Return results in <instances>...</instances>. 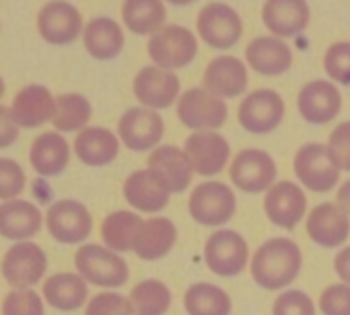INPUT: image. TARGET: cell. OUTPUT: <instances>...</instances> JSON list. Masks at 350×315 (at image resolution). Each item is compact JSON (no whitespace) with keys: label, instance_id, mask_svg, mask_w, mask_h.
I'll use <instances>...</instances> for the list:
<instances>
[{"label":"cell","instance_id":"1","mask_svg":"<svg viewBox=\"0 0 350 315\" xmlns=\"http://www.w3.org/2000/svg\"><path fill=\"white\" fill-rule=\"evenodd\" d=\"M301 250L293 240L273 238L263 243L252 260V274L265 290H280L297 277Z\"/></svg>","mask_w":350,"mask_h":315},{"label":"cell","instance_id":"2","mask_svg":"<svg viewBox=\"0 0 350 315\" xmlns=\"http://www.w3.org/2000/svg\"><path fill=\"white\" fill-rule=\"evenodd\" d=\"M197 48L193 33L176 24L161 27L147 43L149 57L164 71L180 68L190 64L197 55Z\"/></svg>","mask_w":350,"mask_h":315},{"label":"cell","instance_id":"3","mask_svg":"<svg viewBox=\"0 0 350 315\" xmlns=\"http://www.w3.org/2000/svg\"><path fill=\"white\" fill-rule=\"evenodd\" d=\"M75 267L84 279L96 286L118 288L129 279V267L122 257L115 255L105 247H81L75 253Z\"/></svg>","mask_w":350,"mask_h":315},{"label":"cell","instance_id":"4","mask_svg":"<svg viewBox=\"0 0 350 315\" xmlns=\"http://www.w3.org/2000/svg\"><path fill=\"white\" fill-rule=\"evenodd\" d=\"M191 218L205 226H217L234 214L236 195L221 181H204L193 188L188 201Z\"/></svg>","mask_w":350,"mask_h":315},{"label":"cell","instance_id":"5","mask_svg":"<svg viewBox=\"0 0 350 315\" xmlns=\"http://www.w3.org/2000/svg\"><path fill=\"white\" fill-rule=\"evenodd\" d=\"M176 113L181 123L188 129L208 132L224 125L228 118V106L207 89L195 88L181 96Z\"/></svg>","mask_w":350,"mask_h":315},{"label":"cell","instance_id":"6","mask_svg":"<svg viewBox=\"0 0 350 315\" xmlns=\"http://www.w3.org/2000/svg\"><path fill=\"white\" fill-rule=\"evenodd\" d=\"M294 171L310 190L320 194L332 190L340 178V168L334 163L328 146L323 144L301 147L294 158Z\"/></svg>","mask_w":350,"mask_h":315},{"label":"cell","instance_id":"7","mask_svg":"<svg viewBox=\"0 0 350 315\" xmlns=\"http://www.w3.org/2000/svg\"><path fill=\"white\" fill-rule=\"evenodd\" d=\"M205 260L212 273L219 276H236L248 262V245L239 233L219 229L205 243Z\"/></svg>","mask_w":350,"mask_h":315},{"label":"cell","instance_id":"8","mask_svg":"<svg viewBox=\"0 0 350 315\" xmlns=\"http://www.w3.org/2000/svg\"><path fill=\"white\" fill-rule=\"evenodd\" d=\"M198 33L202 40L214 48H231L238 43L243 24L232 7L221 2H211L198 12Z\"/></svg>","mask_w":350,"mask_h":315},{"label":"cell","instance_id":"9","mask_svg":"<svg viewBox=\"0 0 350 315\" xmlns=\"http://www.w3.org/2000/svg\"><path fill=\"white\" fill-rule=\"evenodd\" d=\"M46 270V255L31 242L10 247L2 260V273L7 283L19 290H27L43 277Z\"/></svg>","mask_w":350,"mask_h":315},{"label":"cell","instance_id":"10","mask_svg":"<svg viewBox=\"0 0 350 315\" xmlns=\"http://www.w3.org/2000/svg\"><path fill=\"white\" fill-rule=\"evenodd\" d=\"M277 166L272 156L260 149L239 151L229 168V178L243 192L256 194L272 185Z\"/></svg>","mask_w":350,"mask_h":315},{"label":"cell","instance_id":"11","mask_svg":"<svg viewBox=\"0 0 350 315\" xmlns=\"http://www.w3.org/2000/svg\"><path fill=\"white\" fill-rule=\"evenodd\" d=\"M284 116V99L272 89H258L246 96L238 110L239 123L248 132H272Z\"/></svg>","mask_w":350,"mask_h":315},{"label":"cell","instance_id":"12","mask_svg":"<svg viewBox=\"0 0 350 315\" xmlns=\"http://www.w3.org/2000/svg\"><path fill=\"white\" fill-rule=\"evenodd\" d=\"M46 225L50 235L60 243H81L92 229V218L77 201H58L48 209Z\"/></svg>","mask_w":350,"mask_h":315},{"label":"cell","instance_id":"13","mask_svg":"<svg viewBox=\"0 0 350 315\" xmlns=\"http://www.w3.org/2000/svg\"><path fill=\"white\" fill-rule=\"evenodd\" d=\"M118 134L129 149L142 153L159 142L164 134V123L154 110L130 108L120 118Z\"/></svg>","mask_w":350,"mask_h":315},{"label":"cell","instance_id":"14","mask_svg":"<svg viewBox=\"0 0 350 315\" xmlns=\"http://www.w3.org/2000/svg\"><path fill=\"white\" fill-rule=\"evenodd\" d=\"M38 31L51 45H67L79 38L82 17L68 2H50L38 12Z\"/></svg>","mask_w":350,"mask_h":315},{"label":"cell","instance_id":"15","mask_svg":"<svg viewBox=\"0 0 350 315\" xmlns=\"http://www.w3.org/2000/svg\"><path fill=\"white\" fill-rule=\"evenodd\" d=\"M180 92L178 75L161 67H144L133 79V94L149 108H167Z\"/></svg>","mask_w":350,"mask_h":315},{"label":"cell","instance_id":"16","mask_svg":"<svg viewBox=\"0 0 350 315\" xmlns=\"http://www.w3.org/2000/svg\"><path fill=\"white\" fill-rule=\"evenodd\" d=\"M297 108L306 122L323 125L340 113V91L332 82L321 79L308 82L297 96Z\"/></svg>","mask_w":350,"mask_h":315},{"label":"cell","instance_id":"17","mask_svg":"<svg viewBox=\"0 0 350 315\" xmlns=\"http://www.w3.org/2000/svg\"><path fill=\"white\" fill-rule=\"evenodd\" d=\"M306 229L310 238L321 247H340L349 238V214L334 202H323L310 212Z\"/></svg>","mask_w":350,"mask_h":315},{"label":"cell","instance_id":"18","mask_svg":"<svg viewBox=\"0 0 350 315\" xmlns=\"http://www.w3.org/2000/svg\"><path fill=\"white\" fill-rule=\"evenodd\" d=\"M185 153L188 154L197 173L202 177H212L228 164L231 149L228 140L219 134L197 132L185 140Z\"/></svg>","mask_w":350,"mask_h":315},{"label":"cell","instance_id":"19","mask_svg":"<svg viewBox=\"0 0 350 315\" xmlns=\"http://www.w3.org/2000/svg\"><path fill=\"white\" fill-rule=\"evenodd\" d=\"M306 195L293 181H279L265 195V211L273 225L293 229L306 212Z\"/></svg>","mask_w":350,"mask_h":315},{"label":"cell","instance_id":"20","mask_svg":"<svg viewBox=\"0 0 350 315\" xmlns=\"http://www.w3.org/2000/svg\"><path fill=\"white\" fill-rule=\"evenodd\" d=\"M57 110V99L44 86H27L21 89L12 99L10 118L14 123L26 129L43 125L48 120H53Z\"/></svg>","mask_w":350,"mask_h":315},{"label":"cell","instance_id":"21","mask_svg":"<svg viewBox=\"0 0 350 315\" xmlns=\"http://www.w3.org/2000/svg\"><path fill=\"white\" fill-rule=\"evenodd\" d=\"M204 86L217 98H234L246 91L248 72L239 58L229 55L215 57L205 68Z\"/></svg>","mask_w":350,"mask_h":315},{"label":"cell","instance_id":"22","mask_svg":"<svg viewBox=\"0 0 350 315\" xmlns=\"http://www.w3.org/2000/svg\"><path fill=\"white\" fill-rule=\"evenodd\" d=\"M147 166L166 184L171 194L187 190L195 171L188 154L174 146L157 147L147 160Z\"/></svg>","mask_w":350,"mask_h":315},{"label":"cell","instance_id":"23","mask_svg":"<svg viewBox=\"0 0 350 315\" xmlns=\"http://www.w3.org/2000/svg\"><path fill=\"white\" fill-rule=\"evenodd\" d=\"M170 188L154 171L139 170L129 175L123 184L126 202L144 212H157L170 202Z\"/></svg>","mask_w":350,"mask_h":315},{"label":"cell","instance_id":"24","mask_svg":"<svg viewBox=\"0 0 350 315\" xmlns=\"http://www.w3.org/2000/svg\"><path fill=\"white\" fill-rule=\"evenodd\" d=\"M262 17L277 36H294L310 23V7L304 0H269L263 5Z\"/></svg>","mask_w":350,"mask_h":315},{"label":"cell","instance_id":"25","mask_svg":"<svg viewBox=\"0 0 350 315\" xmlns=\"http://www.w3.org/2000/svg\"><path fill=\"white\" fill-rule=\"evenodd\" d=\"M246 60L253 71L263 75H279L289 71L293 51L279 38L262 36L250 41L246 47Z\"/></svg>","mask_w":350,"mask_h":315},{"label":"cell","instance_id":"26","mask_svg":"<svg viewBox=\"0 0 350 315\" xmlns=\"http://www.w3.org/2000/svg\"><path fill=\"white\" fill-rule=\"evenodd\" d=\"M176 242V226L167 218H150L142 223L133 240V252L144 260L166 255Z\"/></svg>","mask_w":350,"mask_h":315},{"label":"cell","instance_id":"27","mask_svg":"<svg viewBox=\"0 0 350 315\" xmlns=\"http://www.w3.org/2000/svg\"><path fill=\"white\" fill-rule=\"evenodd\" d=\"M70 160V149L65 137L55 132H43L33 140L29 161L36 173L53 177L65 170Z\"/></svg>","mask_w":350,"mask_h":315},{"label":"cell","instance_id":"28","mask_svg":"<svg viewBox=\"0 0 350 315\" xmlns=\"http://www.w3.org/2000/svg\"><path fill=\"white\" fill-rule=\"evenodd\" d=\"M75 154L88 166H105L118 154V139L101 127H88L75 137Z\"/></svg>","mask_w":350,"mask_h":315},{"label":"cell","instance_id":"29","mask_svg":"<svg viewBox=\"0 0 350 315\" xmlns=\"http://www.w3.org/2000/svg\"><path fill=\"white\" fill-rule=\"evenodd\" d=\"M41 221V211L27 201L5 202L0 207V231L9 240H24L36 235Z\"/></svg>","mask_w":350,"mask_h":315},{"label":"cell","instance_id":"30","mask_svg":"<svg viewBox=\"0 0 350 315\" xmlns=\"http://www.w3.org/2000/svg\"><path fill=\"white\" fill-rule=\"evenodd\" d=\"M123 36L122 27L109 17H96L85 26L84 45L89 53L98 60H109L122 51Z\"/></svg>","mask_w":350,"mask_h":315},{"label":"cell","instance_id":"31","mask_svg":"<svg viewBox=\"0 0 350 315\" xmlns=\"http://www.w3.org/2000/svg\"><path fill=\"white\" fill-rule=\"evenodd\" d=\"M43 294L48 303L58 310H77L88 298V286L79 274L60 273L44 281Z\"/></svg>","mask_w":350,"mask_h":315},{"label":"cell","instance_id":"32","mask_svg":"<svg viewBox=\"0 0 350 315\" xmlns=\"http://www.w3.org/2000/svg\"><path fill=\"white\" fill-rule=\"evenodd\" d=\"M122 17L132 33H157L166 19V7L159 0H126L122 7Z\"/></svg>","mask_w":350,"mask_h":315},{"label":"cell","instance_id":"33","mask_svg":"<svg viewBox=\"0 0 350 315\" xmlns=\"http://www.w3.org/2000/svg\"><path fill=\"white\" fill-rule=\"evenodd\" d=\"M185 308L188 315H229L231 298L214 284L197 283L185 293Z\"/></svg>","mask_w":350,"mask_h":315},{"label":"cell","instance_id":"34","mask_svg":"<svg viewBox=\"0 0 350 315\" xmlns=\"http://www.w3.org/2000/svg\"><path fill=\"white\" fill-rule=\"evenodd\" d=\"M142 218L135 212L130 211H116L106 216L101 223V236L103 242L109 249L126 252L133 249V240H135L137 231L142 226Z\"/></svg>","mask_w":350,"mask_h":315},{"label":"cell","instance_id":"35","mask_svg":"<svg viewBox=\"0 0 350 315\" xmlns=\"http://www.w3.org/2000/svg\"><path fill=\"white\" fill-rule=\"evenodd\" d=\"M130 303L135 315H164L171 305V293L161 281L146 279L132 288Z\"/></svg>","mask_w":350,"mask_h":315},{"label":"cell","instance_id":"36","mask_svg":"<svg viewBox=\"0 0 350 315\" xmlns=\"http://www.w3.org/2000/svg\"><path fill=\"white\" fill-rule=\"evenodd\" d=\"M91 118V105L88 99L81 94H60L57 98V110L53 115L55 129L62 132H72V130L82 129Z\"/></svg>","mask_w":350,"mask_h":315},{"label":"cell","instance_id":"37","mask_svg":"<svg viewBox=\"0 0 350 315\" xmlns=\"http://www.w3.org/2000/svg\"><path fill=\"white\" fill-rule=\"evenodd\" d=\"M325 71L328 77L342 84H350V43L338 41L334 43L325 53Z\"/></svg>","mask_w":350,"mask_h":315},{"label":"cell","instance_id":"38","mask_svg":"<svg viewBox=\"0 0 350 315\" xmlns=\"http://www.w3.org/2000/svg\"><path fill=\"white\" fill-rule=\"evenodd\" d=\"M3 315H43V301L33 290H16L3 298Z\"/></svg>","mask_w":350,"mask_h":315},{"label":"cell","instance_id":"39","mask_svg":"<svg viewBox=\"0 0 350 315\" xmlns=\"http://www.w3.org/2000/svg\"><path fill=\"white\" fill-rule=\"evenodd\" d=\"M85 315H133V307L122 294L99 293L89 301Z\"/></svg>","mask_w":350,"mask_h":315},{"label":"cell","instance_id":"40","mask_svg":"<svg viewBox=\"0 0 350 315\" xmlns=\"http://www.w3.org/2000/svg\"><path fill=\"white\" fill-rule=\"evenodd\" d=\"M328 153L340 170L350 171V120L332 130L328 139Z\"/></svg>","mask_w":350,"mask_h":315},{"label":"cell","instance_id":"41","mask_svg":"<svg viewBox=\"0 0 350 315\" xmlns=\"http://www.w3.org/2000/svg\"><path fill=\"white\" fill-rule=\"evenodd\" d=\"M273 315H317L314 305L306 293L297 290L279 294L273 303Z\"/></svg>","mask_w":350,"mask_h":315},{"label":"cell","instance_id":"42","mask_svg":"<svg viewBox=\"0 0 350 315\" xmlns=\"http://www.w3.org/2000/svg\"><path fill=\"white\" fill-rule=\"evenodd\" d=\"M24 185H26V177L19 164L16 161L2 158L0 160V197L3 201L16 197L24 190Z\"/></svg>","mask_w":350,"mask_h":315},{"label":"cell","instance_id":"43","mask_svg":"<svg viewBox=\"0 0 350 315\" xmlns=\"http://www.w3.org/2000/svg\"><path fill=\"white\" fill-rule=\"evenodd\" d=\"M320 308L325 315H350V286H328L320 297Z\"/></svg>","mask_w":350,"mask_h":315},{"label":"cell","instance_id":"44","mask_svg":"<svg viewBox=\"0 0 350 315\" xmlns=\"http://www.w3.org/2000/svg\"><path fill=\"white\" fill-rule=\"evenodd\" d=\"M0 146L7 147L10 142H14L17 137V127L14 120L10 118V110L2 106V120H0Z\"/></svg>","mask_w":350,"mask_h":315},{"label":"cell","instance_id":"45","mask_svg":"<svg viewBox=\"0 0 350 315\" xmlns=\"http://www.w3.org/2000/svg\"><path fill=\"white\" fill-rule=\"evenodd\" d=\"M335 270L342 281L350 284V247H345L335 257Z\"/></svg>","mask_w":350,"mask_h":315},{"label":"cell","instance_id":"46","mask_svg":"<svg viewBox=\"0 0 350 315\" xmlns=\"http://www.w3.org/2000/svg\"><path fill=\"white\" fill-rule=\"evenodd\" d=\"M337 201H338V205H340L347 214H350V180L345 181V184L338 188Z\"/></svg>","mask_w":350,"mask_h":315}]
</instances>
